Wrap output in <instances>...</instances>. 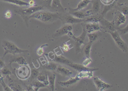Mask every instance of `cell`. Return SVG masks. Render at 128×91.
Wrapping results in <instances>:
<instances>
[{
	"mask_svg": "<svg viewBox=\"0 0 128 91\" xmlns=\"http://www.w3.org/2000/svg\"><path fill=\"white\" fill-rule=\"evenodd\" d=\"M52 1V0H44V5L48 8H50Z\"/></svg>",
	"mask_w": 128,
	"mask_h": 91,
	"instance_id": "74e56055",
	"label": "cell"
},
{
	"mask_svg": "<svg viewBox=\"0 0 128 91\" xmlns=\"http://www.w3.org/2000/svg\"><path fill=\"white\" fill-rule=\"evenodd\" d=\"M9 64H11L13 62L18 63L20 65H27L28 63L26 61V59L24 56H19L14 58H12L10 59L9 61Z\"/></svg>",
	"mask_w": 128,
	"mask_h": 91,
	"instance_id": "ac0fdd59",
	"label": "cell"
},
{
	"mask_svg": "<svg viewBox=\"0 0 128 91\" xmlns=\"http://www.w3.org/2000/svg\"><path fill=\"white\" fill-rule=\"evenodd\" d=\"M122 14L124 15H126L128 14V6H123L121 9V11H120Z\"/></svg>",
	"mask_w": 128,
	"mask_h": 91,
	"instance_id": "8d00e7d4",
	"label": "cell"
},
{
	"mask_svg": "<svg viewBox=\"0 0 128 91\" xmlns=\"http://www.w3.org/2000/svg\"><path fill=\"white\" fill-rule=\"evenodd\" d=\"M52 61L56 63H60L63 64H66L67 65L71 63L72 62L71 61L69 60L68 59H66V58L64 57V56H62V55L58 56L56 54H55L53 58L52 59Z\"/></svg>",
	"mask_w": 128,
	"mask_h": 91,
	"instance_id": "e0dca14e",
	"label": "cell"
},
{
	"mask_svg": "<svg viewBox=\"0 0 128 91\" xmlns=\"http://www.w3.org/2000/svg\"><path fill=\"white\" fill-rule=\"evenodd\" d=\"M40 11L35 12L29 17V19H34L45 23L55 22L60 18V13Z\"/></svg>",
	"mask_w": 128,
	"mask_h": 91,
	"instance_id": "6da1fadb",
	"label": "cell"
},
{
	"mask_svg": "<svg viewBox=\"0 0 128 91\" xmlns=\"http://www.w3.org/2000/svg\"><path fill=\"white\" fill-rule=\"evenodd\" d=\"M0 73L2 75L9 76L12 74V72L11 70L7 67H3V68L0 70Z\"/></svg>",
	"mask_w": 128,
	"mask_h": 91,
	"instance_id": "d6a6232c",
	"label": "cell"
},
{
	"mask_svg": "<svg viewBox=\"0 0 128 91\" xmlns=\"http://www.w3.org/2000/svg\"><path fill=\"white\" fill-rule=\"evenodd\" d=\"M80 78H90L93 76V72L92 71H83L79 72L77 74Z\"/></svg>",
	"mask_w": 128,
	"mask_h": 91,
	"instance_id": "4316f807",
	"label": "cell"
},
{
	"mask_svg": "<svg viewBox=\"0 0 128 91\" xmlns=\"http://www.w3.org/2000/svg\"><path fill=\"white\" fill-rule=\"evenodd\" d=\"M2 1L7 2L9 3L15 4L20 6H29V4L28 2L23 1L22 0H0Z\"/></svg>",
	"mask_w": 128,
	"mask_h": 91,
	"instance_id": "83f0119b",
	"label": "cell"
},
{
	"mask_svg": "<svg viewBox=\"0 0 128 91\" xmlns=\"http://www.w3.org/2000/svg\"><path fill=\"white\" fill-rule=\"evenodd\" d=\"M5 66V64L3 62V61H2V60H0V69H2Z\"/></svg>",
	"mask_w": 128,
	"mask_h": 91,
	"instance_id": "ee69618b",
	"label": "cell"
},
{
	"mask_svg": "<svg viewBox=\"0 0 128 91\" xmlns=\"http://www.w3.org/2000/svg\"><path fill=\"white\" fill-rule=\"evenodd\" d=\"M62 48H63V50L65 51H68L69 49H70L68 45V44H67L66 43H64V44L63 47H62Z\"/></svg>",
	"mask_w": 128,
	"mask_h": 91,
	"instance_id": "ab89813d",
	"label": "cell"
},
{
	"mask_svg": "<svg viewBox=\"0 0 128 91\" xmlns=\"http://www.w3.org/2000/svg\"><path fill=\"white\" fill-rule=\"evenodd\" d=\"M91 1H92V0H91Z\"/></svg>",
	"mask_w": 128,
	"mask_h": 91,
	"instance_id": "7dc6e473",
	"label": "cell"
},
{
	"mask_svg": "<svg viewBox=\"0 0 128 91\" xmlns=\"http://www.w3.org/2000/svg\"><path fill=\"white\" fill-rule=\"evenodd\" d=\"M39 81L43 83L46 86H48L49 85V80H48V74L46 72H42L41 74H39L36 77Z\"/></svg>",
	"mask_w": 128,
	"mask_h": 91,
	"instance_id": "603a6c76",
	"label": "cell"
},
{
	"mask_svg": "<svg viewBox=\"0 0 128 91\" xmlns=\"http://www.w3.org/2000/svg\"><path fill=\"white\" fill-rule=\"evenodd\" d=\"M92 62V60L90 58H88L83 62V65L85 66H87Z\"/></svg>",
	"mask_w": 128,
	"mask_h": 91,
	"instance_id": "e575fe53",
	"label": "cell"
},
{
	"mask_svg": "<svg viewBox=\"0 0 128 91\" xmlns=\"http://www.w3.org/2000/svg\"><path fill=\"white\" fill-rule=\"evenodd\" d=\"M31 71L27 65H21L16 70V74L21 79H27L31 74Z\"/></svg>",
	"mask_w": 128,
	"mask_h": 91,
	"instance_id": "ba28073f",
	"label": "cell"
},
{
	"mask_svg": "<svg viewBox=\"0 0 128 91\" xmlns=\"http://www.w3.org/2000/svg\"><path fill=\"white\" fill-rule=\"evenodd\" d=\"M39 74L38 70L37 69L34 68L31 70V71L30 77L31 80L32 81L33 80L36 79V77Z\"/></svg>",
	"mask_w": 128,
	"mask_h": 91,
	"instance_id": "1f68e13d",
	"label": "cell"
},
{
	"mask_svg": "<svg viewBox=\"0 0 128 91\" xmlns=\"http://www.w3.org/2000/svg\"><path fill=\"white\" fill-rule=\"evenodd\" d=\"M126 20V15L122 14L120 11H117L116 12L113 21L117 28H118L120 25L125 23Z\"/></svg>",
	"mask_w": 128,
	"mask_h": 91,
	"instance_id": "7c38bea8",
	"label": "cell"
},
{
	"mask_svg": "<svg viewBox=\"0 0 128 91\" xmlns=\"http://www.w3.org/2000/svg\"><path fill=\"white\" fill-rule=\"evenodd\" d=\"M1 69H0V70Z\"/></svg>",
	"mask_w": 128,
	"mask_h": 91,
	"instance_id": "bcb514c9",
	"label": "cell"
},
{
	"mask_svg": "<svg viewBox=\"0 0 128 91\" xmlns=\"http://www.w3.org/2000/svg\"><path fill=\"white\" fill-rule=\"evenodd\" d=\"M93 10L94 14H98L101 9V2L100 0H92Z\"/></svg>",
	"mask_w": 128,
	"mask_h": 91,
	"instance_id": "cb8c5ba5",
	"label": "cell"
},
{
	"mask_svg": "<svg viewBox=\"0 0 128 91\" xmlns=\"http://www.w3.org/2000/svg\"><path fill=\"white\" fill-rule=\"evenodd\" d=\"M50 8L58 13H64L65 12V8L61 5L60 0H52Z\"/></svg>",
	"mask_w": 128,
	"mask_h": 91,
	"instance_id": "9a60e30c",
	"label": "cell"
},
{
	"mask_svg": "<svg viewBox=\"0 0 128 91\" xmlns=\"http://www.w3.org/2000/svg\"><path fill=\"white\" fill-rule=\"evenodd\" d=\"M2 46L3 49L5 50L3 58H4L6 54L9 53L11 54L14 55H15L16 54L28 52L27 50L20 49L16 45L8 41H3Z\"/></svg>",
	"mask_w": 128,
	"mask_h": 91,
	"instance_id": "3957f363",
	"label": "cell"
},
{
	"mask_svg": "<svg viewBox=\"0 0 128 91\" xmlns=\"http://www.w3.org/2000/svg\"><path fill=\"white\" fill-rule=\"evenodd\" d=\"M3 82H4V77L2 76V75L0 73V83L2 84Z\"/></svg>",
	"mask_w": 128,
	"mask_h": 91,
	"instance_id": "f6af8a7d",
	"label": "cell"
},
{
	"mask_svg": "<svg viewBox=\"0 0 128 91\" xmlns=\"http://www.w3.org/2000/svg\"><path fill=\"white\" fill-rule=\"evenodd\" d=\"M93 81L97 89L99 91H105L113 87L112 85L107 83L98 77H94Z\"/></svg>",
	"mask_w": 128,
	"mask_h": 91,
	"instance_id": "30bf717a",
	"label": "cell"
},
{
	"mask_svg": "<svg viewBox=\"0 0 128 91\" xmlns=\"http://www.w3.org/2000/svg\"><path fill=\"white\" fill-rule=\"evenodd\" d=\"M60 19L62 21L63 24H72L75 23H81L84 22V19H79L74 17L73 15L69 14L62 15L61 13H60Z\"/></svg>",
	"mask_w": 128,
	"mask_h": 91,
	"instance_id": "8992f818",
	"label": "cell"
},
{
	"mask_svg": "<svg viewBox=\"0 0 128 91\" xmlns=\"http://www.w3.org/2000/svg\"><path fill=\"white\" fill-rule=\"evenodd\" d=\"M91 2V0H82L77 5L76 8L69 9V11H81L82 9L87 7L88 4Z\"/></svg>",
	"mask_w": 128,
	"mask_h": 91,
	"instance_id": "ffe728a7",
	"label": "cell"
},
{
	"mask_svg": "<svg viewBox=\"0 0 128 91\" xmlns=\"http://www.w3.org/2000/svg\"><path fill=\"white\" fill-rule=\"evenodd\" d=\"M48 80L49 85L48 86L49 89L51 91H53L55 89V81L56 79V75L55 74H48Z\"/></svg>",
	"mask_w": 128,
	"mask_h": 91,
	"instance_id": "d4e9b609",
	"label": "cell"
},
{
	"mask_svg": "<svg viewBox=\"0 0 128 91\" xmlns=\"http://www.w3.org/2000/svg\"><path fill=\"white\" fill-rule=\"evenodd\" d=\"M87 36L89 39V42L93 44L98 38L99 36V33L96 31L90 33H87Z\"/></svg>",
	"mask_w": 128,
	"mask_h": 91,
	"instance_id": "f1b7e54d",
	"label": "cell"
},
{
	"mask_svg": "<svg viewBox=\"0 0 128 91\" xmlns=\"http://www.w3.org/2000/svg\"><path fill=\"white\" fill-rule=\"evenodd\" d=\"M31 86L34 91H37L40 88L43 87H47L43 83L39 81L37 79H35L31 81Z\"/></svg>",
	"mask_w": 128,
	"mask_h": 91,
	"instance_id": "44dd1931",
	"label": "cell"
},
{
	"mask_svg": "<svg viewBox=\"0 0 128 91\" xmlns=\"http://www.w3.org/2000/svg\"><path fill=\"white\" fill-rule=\"evenodd\" d=\"M82 25L85 28L87 33H90L98 31L101 29L100 25L99 23H85L83 22Z\"/></svg>",
	"mask_w": 128,
	"mask_h": 91,
	"instance_id": "9c48e42d",
	"label": "cell"
},
{
	"mask_svg": "<svg viewBox=\"0 0 128 91\" xmlns=\"http://www.w3.org/2000/svg\"><path fill=\"white\" fill-rule=\"evenodd\" d=\"M73 27L70 24H64L60 28L58 29L54 34V37L58 38L65 34H66L70 31H72Z\"/></svg>",
	"mask_w": 128,
	"mask_h": 91,
	"instance_id": "8fae6325",
	"label": "cell"
},
{
	"mask_svg": "<svg viewBox=\"0 0 128 91\" xmlns=\"http://www.w3.org/2000/svg\"><path fill=\"white\" fill-rule=\"evenodd\" d=\"M11 13L9 10H7L5 14V16L7 18H10L11 17Z\"/></svg>",
	"mask_w": 128,
	"mask_h": 91,
	"instance_id": "b9f144b4",
	"label": "cell"
},
{
	"mask_svg": "<svg viewBox=\"0 0 128 91\" xmlns=\"http://www.w3.org/2000/svg\"><path fill=\"white\" fill-rule=\"evenodd\" d=\"M108 33L111 34L113 40L118 47L124 53L127 52L128 48L127 44L121 38L118 31L117 30H116L114 31L109 32Z\"/></svg>",
	"mask_w": 128,
	"mask_h": 91,
	"instance_id": "5b68a950",
	"label": "cell"
},
{
	"mask_svg": "<svg viewBox=\"0 0 128 91\" xmlns=\"http://www.w3.org/2000/svg\"><path fill=\"white\" fill-rule=\"evenodd\" d=\"M69 13L78 19H84L86 17L85 12L82 11H69Z\"/></svg>",
	"mask_w": 128,
	"mask_h": 91,
	"instance_id": "484cf974",
	"label": "cell"
},
{
	"mask_svg": "<svg viewBox=\"0 0 128 91\" xmlns=\"http://www.w3.org/2000/svg\"><path fill=\"white\" fill-rule=\"evenodd\" d=\"M80 79V78L76 75L74 77L71 78L66 81H60L58 83L61 86L68 87L75 84L79 81Z\"/></svg>",
	"mask_w": 128,
	"mask_h": 91,
	"instance_id": "2e32d148",
	"label": "cell"
},
{
	"mask_svg": "<svg viewBox=\"0 0 128 91\" xmlns=\"http://www.w3.org/2000/svg\"><path fill=\"white\" fill-rule=\"evenodd\" d=\"M128 25H127L126 27L122 29H118L117 30V31H119L121 33L123 34H125L127 33L128 32Z\"/></svg>",
	"mask_w": 128,
	"mask_h": 91,
	"instance_id": "f35d334b",
	"label": "cell"
},
{
	"mask_svg": "<svg viewBox=\"0 0 128 91\" xmlns=\"http://www.w3.org/2000/svg\"><path fill=\"white\" fill-rule=\"evenodd\" d=\"M85 13L86 14V17H88V16H90L94 14L93 11L92 9H90V10H88L85 12Z\"/></svg>",
	"mask_w": 128,
	"mask_h": 91,
	"instance_id": "60d3db41",
	"label": "cell"
},
{
	"mask_svg": "<svg viewBox=\"0 0 128 91\" xmlns=\"http://www.w3.org/2000/svg\"><path fill=\"white\" fill-rule=\"evenodd\" d=\"M92 43L88 42L84 48V53L87 58H90L91 50L92 46Z\"/></svg>",
	"mask_w": 128,
	"mask_h": 91,
	"instance_id": "4dcf8cb0",
	"label": "cell"
},
{
	"mask_svg": "<svg viewBox=\"0 0 128 91\" xmlns=\"http://www.w3.org/2000/svg\"><path fill=\"white\" fill-rule=\"evenodd\" d=\"M9 80L8 86L12 91H22V89L21 86L18 83L14 82L12 80L9 78V76H7Z\"/></svg>",
	"mask_w": 128,
	"mask_h": 91,
	"instance_id": "7402d4cb",
	"label": "cell"
},
{
	"mask_svg": "<svg viewBox=\"0 0 128 91\" xmlns=\"http://www.w3.org/2000/svg\"><path fill=\"white\" fill-rule=\"evenodd\" d=\"M48 44H44L41 46V47H39L38 50H37V51H36V53H37V54L39 56H41L44 53L43 50V48L45 46H47Z\"/></svg>",
	"mask_w": 128,
	"mask_h": 91,
	"instance_id": "836d02e7",
	"label": "cell"
},
{
	"mask_svg": "<svg viewBox=\"0 0 128 91\" xmlns=\"http://www.w3.org/2000/svg\"><path fill=\"white\" fill-rule=\"evenodd\" d=\"M29 6H33L35 5V2L33 0H30V1L28 2Z\"/></svg>",
	"mask_w": 128,
	"mask_h": 91,
	"instance_id": "7bdbcfd3",
	"label": "cell"
},
{
	"mask_svg": "<svg viewBox=\"0 0 128 91\" xmlns=\"http://www.w3.org/2000/svg\"><path fill=\"white\" fill-rule=\"evenodd\" d=\"M43 6H33L27 8L15 9L14 11L15 13L18 14L21 16L25 20L26 25H28L29 17L35 12L43 10Z\"/></svg>",
	"mask_w": 128,
	"mask_h": 91,
	"instance_id": "7a4b0ae2",
	"label": "cell"
},
{
	"mask_svg": "<svg viewBox=\"0 0 128 91\" xmlns=\"http://www.w3.org/2000/svg\"><path fill=\"white\" fill-rule=\"evenodd\" d=\"M58 65L56 64L53 62H50L48 61L47 63H46L44 65V67L46 69L50 71H55L56 70L57 68Z\"/></svg>",
	"mask_w": 128,
	"mask_h": 91,
	"instance_id": "f546056e",
	"label": "cell"
},
{
	"mask_svg": "<svg viewBox=\"0 0 128 91\" xmlns=\"http://www.w3.org/2000/svg\"><path fill=\"white\" fill-rule=\"evenodd\" d=\"M100 1L104 5H109L112 4L115 0H100Z\"/></svg>",
	"mask_w": 128,
	"mask_h": 91,
	"instance_id": "d590c367",
	"label": "cell"
},
{
	"mask_svg": "<svg viewBox=\"0 0 128 91\" xmlns=\"http://www.w3.org/2000/svg\"><path fill=\"white\" fill-rule=\"evenodd\" d=\"M83 32L80 36L78 37H76L74 35L72 31H70L67 34L69 37L71 38L76 42V53L77 54L80 52L82 45L84 44L86 38L87 33L85 28L83 27Z\"/></svg>",
	"mask_w": 128,
	"mask_h": 91,
	"instance_id": "277c9868",
	"label": "cell"
},
{
	"mask_svg": "<svg viewBox=\"0 0 128 91\" xmlns=\"http://www.w3.org/2000/svg\"><path fill=\"white\" fill-rule=\"evenodd\" d=\"M67 65L79 72L83 71H92L93 72V71H96V70H97L99 69L98 68H90V67H87V66H83V64L75 63L73 62Z\"/></svg>",
	"mask_w": 128,
	"mask_h": 91,
	"instance_id": "5bb4252c",
	"label": "cell"
},
{
	"mask_svg": "<svg viewBox=\"0 0 128 91\" xmlns=\"http://www.w3.org/2000/svg\"><path fill=\"white\" fill-rule=\"evenodd\" d=\"M99 23L100 25L101 29H104L108 33L117 30L119 29L115 26L113 21L111 22H109L104 18L101 20Z\"/></svg>",
	"mask_w": 128,
	"mask_h": 91,
	"instance_id": "52a82bcc",
	"label": "cell"
},
{
	"mask_svg": "<svg viewBox=\"0 0 128 91\" xmlns=\"http://www.w3.org/2000/svg\"><path fill=\"white\" fill-rule=\"evenodd\" d=\"M56 71L59 74L65 76H71L73 74V72L70 70L62 66H58L56 69Z\"/></svg>",
	"mask_w": 128,
	"mask_h": 91,
	"instance_id": "d6986e66",
	"label": "cell"
},
{
	"mask_svg": "<svg viewBox=\"0 0 128 91\" xmlns=\"http://www.w3.org/2000/svg\"><path fill=\"white\" fill-rule=\"evenodd\" d=\"M104 18V15L102 14H94L90 16L84 18V22L85 23H96L99 22Z\"/></svg>",
	"mask_w": 128,
	"mask_h": 91,
	"instance_id": "4fadbf2b",
	"label": "cell"
}]
</instances>
